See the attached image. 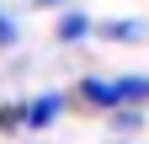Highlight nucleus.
<instances>
[{"mask_svg":"<svg viewBox=\"0 0 149 144\" xmlns=\"http://www.w3.org/2000/svg\"><path fill=\"white\" fill-rule=\"evenodd\" d=\"M91 27H96V16H85L80 6H64L59 16H53V38H59L64 48H74V43H85V38H91Z\"/></svg>","mask_w":149,"mask_h":144,"instance_id":"nucleus-4","label":"nucleus"},{"mask_svg":"<svg viewBox=\"0 0 149 144\" xmlns=\"http://www.w3.org/2000/svg\"><path fill=\"white\" fill-rule=\"evenodd\" d=\"M16 43H22V22H16L6 6H0V53H11Z\"/></svg>","mask_w":149,"mask_h":144,"instance_id":"nucleus-8","label":"nucleus"},{"mask_svg":"<svg viewBox=\"0 0 149 144\" xmlns=\"http://www.w3.org/2000/svg\"><path fill=\"white\" fill-rule=\"evenodd\" d=\"M112 80H117V101L123 107H133V112L149 107V75H144V69H117Z\"/></svg>","mask_w":149,"mask_h":144,"instance_id":"nucleus-5","label":"nucleus"},{"mask_svg":"<svg viewBox=\"0 0 149 144\" xmlns=\"http://www.w3.org/2000/svg\"><path fill=\"white\" fill-rule=\"evenodd\" d=\"M139 128H144V112H133V107H123V112H112V117H107V134H117V139L139 134Z\"/></svg>","mask_w":149,"mask_h":144,"instance_id":"nucleus-6","label":"nucleus"},{"mask_svg":"<svg viewBox=\"0 0 149 144\" xmlns=\"http://www.w3.org/2000/svg\"><path fill=\"white\" fill-rule=\"evenodd\" d=\"M64 112H69V91H37V96H27L22 134H43V128H53Z\"/></svg>","mask_w":149,"mask_h":144,"instance_id":"nucleus-3","label":"nucleus"},{"mask_svg":"<svg viewBox=\"0 0 149 144\" xmlns=\"http://www.w3.org/2000/svg\"><path fill=\"white\" fill-rule=\"evenodd\" d=\"M27 6H37V11H53V16H59L64 6H74V0H27Z\"/></svg>","mask_w":149,"mask_h":144,"instance_id":"nucleus-9","label":"nucleus"},{"mask_svg":"<svg viewBox=\"0 0 149 144\" xmlns=\"http://www.w3.org/2000/svg\"><path fill=\"white\" fill-rule=\"evenodd\" d=\"M22 117H27V101H0V134H22Z\"/></svg>","mask_w":149,"mask_h":144,"instance_id":"nucleus-7","label":"nucleus"},{"mask_svg":"<svg viewBox=\"0 0 149 144\" xmlns=\"http://www.w3.org/2000/svg\"><path fill=\"white\" fill-rule=\"evenodd\" d=\"M91 38L112 43V48H144L149 43V22L144 16H101V22L91 27Z\"/></svg>","mask_w":149,"mask_h":144,"instance_id":"nucleus-2","label":"nucleus"},{"mask_svg":"<svg viewBox=\"0 0 149 144\" xmlns=\"http://www.w3.org/2000/svg\"><path fill=\"white\" fill-rule=\"evenodd\" d=\"M69 107H80V112H101V117L123 112L117 80H112V75H80V80L69 85Z\"/></svg>","mask_w":149,"mask_h":144,"instance_id":"nucleus-1","label":"nucleus"}]
</instances>
